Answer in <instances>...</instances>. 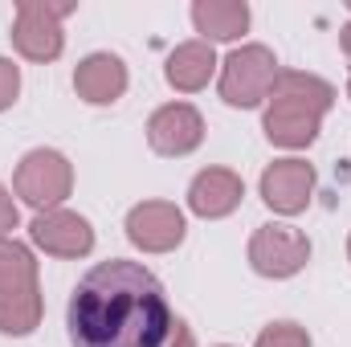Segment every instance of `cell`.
Returning <instances> with one entry per match:
<instances>
[{
	"instance_id": "1",
	"label": "cell",
	"mask_w": 351,
	"mask_h": 347,
	"mask_svg": "<svg viewBox=\"0 0 351 347\" xmlns=\"http://www.w3.org/2000/svg\"><path fill=\"white\" fill-rule=\"evenodd\" d=\"M66 327L74 347H164L176 319L147 265L110 258L86 270L74 286Z\"/></svg>"
},
{
	"instance_id": "2",
	"label": "cell",
	"mask_w": 351,
	"mask_h": 347,
	"mask_svg": "<svg viewBox=\"0 0 351 347\" xmlns=\"http://www.w3.org/2000/svg\"><path fill=\"white\" fill-rule=\"evenodd\" d=\"M74 12L70 0H21L12 21V45L29 62H53L66 49L62 21Z\"/></svg>"
},
{
	"instance_id": "3",
	"label": "cell",
	"mask_w": 351,
	"mask_h": 347,
	"mask_svg": "<svg viewBox=\"0 0 351 347\" xmlns=\"http://www.w3.org/2000/svg\"><path fill=\"white\" fill-rule=\"evenodd\" d=\"M278 82V58L265 45H241L221 62V98L237 110L262 106Z\"/></svg>"
},
{
	"instance_id": "4",
	"label": "cell",
	"mask_w": 351,
	"mask_h": 347,
	"mask_svg": "<svg viewBox=\"0 0 351 347\" xmlns=\"http://www.w3.org/2000/svg\"><path fill=\"white\" fill-rule=\"evenodd\" d=\"M12 188H16V196H21L25 204H33L37 213H49V208H58V204L70 196V188H74V168H70V160H66L62 152L37 147V152H29V156L16 164Z\"/></svg>"
},
{
	"instance_id": "5",
	"label": "cell",
	"mask_w": 351,
	"mask_h": 347,
	"mask_svg": "<svg viewBox=\"0 0 351 347\" xmlns=\"http://www.w3.org/2000/svg\"><path fill=\"white\" fill-rule=\"evenodd\" d=\"M311 261V241L294 225H262L250 237V265L262 278H294Z\"/></svg>"
},
{
	"instance_id": "6",
	"label": "cell",
	"mask_w": 351,
	"mask_h": 347,
	"mask_svg": "<svg viewBox=\"0 0 351 347\" xmlns=\"http://www.w3.org/2000/svg\"><path fill=\"white\" fill-rule=\"evenodd\" d=\"M184 233H188L184 213L168 200H143L127 213V237L143 254H172L184 241Z\"/></svg>"
},
{
	"instance_id": "7",
	"label": "cell",
	"mask_w": 351,
	"mask_h": 347,
	"mask_svg": "<svg viewBox=\"0 0 351 347\" xmlns=\"http://www.w3.org/2000/svg\"><path fill=\"white\" fill-rule=\"evenodd\" d=\"M147 143L156 156H168V160H180V156H192L200 143H204V119L196 106L188 102H168L160 106L152 119H147Z\"/></svg>"
},
{
	"instance_id": "8",
	"label": "cell",
	"mask_w": 351,
	"mask_h": 347,
	"mask_svg": "<svg viewBox=\"0 0 351 347\" xmlns=\"http://www.w3.org/2000/svg\"><path fill=\"white\" fill-rule=\"evenodd\" d=\"M29 237L37 250L53 254V258H86L94 250V229L82 213H70V208H49V213H37L33 225H29Z\"/></svg>"
},
{
	"instance_id": "9",
	"label": "cell",
	"mask_w": 351,
	"mask_h": 347,
	"mask_svg": "<svg viewBox=\"0 0 351 347\" xmlns=\"http://www.w3.org/2000/svg\"><path fill=\"white\" fill-rule=\"evenodd\" d=\"M262 127H265V139H269V143L298 152V147H311V143L319 139L323 115H319L315 106H306V102H298V98L274 90V94H269V106H265V115H262Z\"/></svg>"
},
{
	"instance_id": "10",
	"label": "cell",
	"mask_w": 351,
	"mask_h": 347,
	"mask_svg": "<svg viewBox=\"0 0 351 347\" xmlns=\"http://www.w3.org/2000/svg\"><path fill=\"white\" fill-rule=\"evenodd\" d=\"M262 200L274 208V213H282V217H298L306 204H311V196H315V168L306 164V160H274L269 168L262 172Z\"/></svg>"
},
{
	"instance_id": "11",
	"label": "cell",
	"mask_w": 351,
	"mask_h": 347,
	"mask_svg": "<svg viewBox=\"0 0 351 347\" xmlns=\"http://www.w3.org/2000/svg\"><path fill=\"white\" fill-rule=\"evenodd\" d=\"M245 196V184L241 176L229 172V168H204L196 172V180L188 184V208L204 221H221L229 217Z\"/></svg>"
},
{
	"instance_id": "12",
	"label": "cell",
	"mask_w": 351,
	"mask_h": 347,
	"mask_svg": "<svg viewBox=\"0 0 351 347\" xmlns=\"http://www.w3.org/2000/svg\"><path fill=\"white\" fill-rule=\"evenodd\" d=\"M74 90L90 106H110L127 94V66L114 53H90L74 70Z\"/></svg>"
},
{
	"instance_id": "13",
	"label": "cell",
	"mask_w": 351,
	"mask_h": 347,
	"mask_svg": "<svg viewBox=\"0 0 351 347\" xmlns=\"http://www.w3.org/2000/svg\"><path fill=\"white\" fill-rule=\"evenodd\" d=\"M217 74V53L208 41H184L168 53V66H164V78L168 86L180 94H196V90L208 86V78Z\"/></svg>"
},
{
	"instance_id": "14",
	"label": "cell",
	"mask_w": 351,
	"mask_h": 347,
	"mask_svg": "<svg viewBox=\"0 0 351 347\" xmlns=\"http://www.w3.org/2000/svg\"><path fill=\"white\" fill-rule=\"evenodd\" d=\"M192 25L200 41H237L250 29V4L245 0H196L192 4Z\"/></svg>"
},
{
	"instance_id": "15",
	"label": "cell",
	"mask_w": 351,
	"mask_h": 347,
	"mask_svg": "<svg viewBox=\"0 0 351 347\" xmlns=\"http://www.w3.org/2000/svg\"><path fill=\"white\" fill-rule=\"evenodd\" d=\"M41 286H16L0 290V335H33L41 327Z\"/></svg>"
},
{
	"instance_id": "16",
	"label": "cell",
	"mask_w": 351,
	"mask_h": 347,
	"mask_svg": "<svg viewBox=\"0 0 351 347\" xmlns=\"http://www.w3.org/2000/svg\"><path fill=\"white\" fill-rule=\"evenodd\" d=\"M278 94H290V98H298V102H306V106H315L319 115H327L331 106H335V86L331 82H323L319 74H302V70H278V82H274ZM269 90V94H274Z\"/></svg>"
},
{
	"instance_id": "17",
	"label": "cell",
	"mask_w": 351,
	"mask_h": 347,
	"mask_svg": "<svg viewBox=\"0 0 351 347\" xmlns=\"http://www.w3.org/2000/svg\"><path fill=\"white\" fill-rule=\"evenodd\" d=\"M16 286H37V258L29 246L4 237L0 241V290H16Z\"/></svg>"
},
{
	"instance_id": "18",
	"label": "cell",
	"mask_w": 351,
	"mask_h": 347,
	"mask_svg": "<svg viewBox=\"0 0 351 347\" xmlns=\"http://www.w3.org/2000/svg\"><path fill=\"white\" fill-rule=\"evenodd\" d=\"M258 347H311V335H306V327L282 319V323H269L258 335Z\"/></svg>"
},
{
	"instance_id": "19",
	"label": "cell",
	"mask_w": 351,
	"mask_h": 347,
	"mask_svg": "<svg viewBox=\"0 0 351 347\" xmlns=\"http://www.w3.org/2000/svg\"><path fill=\"white\" fill-rule=\"evenodd\" d=\"M16 94H21V70L8 58H0V110H8L16 102Z\"/></svg>"
},
{
	"instance_id": "20",
	"label": "cell",
	"mask_w": 351,
	"mask_h": 347,
	"mask_svg": "<svg viewBox=\"0 0 351 347\" xmlns=\"http://www.w3.org/2000/svg\"><path fill=\"white\" fill-rule=\"evenodd\" d=\"M16 221H21V217H16V204H12L8 188L0 184V241H4V237H8V233L16 229Z\"/></svg>"
},
{
	"instance_id": "21",
	"label": "cell",
	"mask_w": 351,
	"mask_h": 347,
	"mask_svg": "<svg viewBox=\"0 0 351 347\" xmlns=\"http://www.w3.org/2000/svg\"><path fill=\"white\" fill-rule=\"evenodd\" d=\"M164 347H196V335H192V327L176 319V327H172V335H168V344H164Z\"/></svg>"
},
{
	"instance_id": "22",
	"label": "cell",
	"mask_w": 351,
	"mask_h": 347,
	"mask_svg": "<svg viewBox=\"0 0 351 347\" xmlns=\"http://www.w3.org/2000/svg\"><path fill=\"white\" fill-rule=\"evenodd\" d=\"M339 45H343V53H348V62H351V21L339 29Z\"/></svg>"
},
{
	"instance_id": "23",
	"label": "cell",
	"mask_w": 351,
	"mask_h": 347,
	"mask_svg": "<svg viewBox=\"0 0 351 347\" xmlns=\"http://www.w3.org/2000/svg\"><path fill=\"white\" fill-rule=\"evenodd\" d=\"M348 261H351V237H348Z\"/></svg>"
},
{
	"instance_id": "24",
	"label": "cell",
	"mask_w": 351,
	"mask_h": 347,
	"mask_svg": "<svg viewBox=\"0 0 351 347\" xmlns=\"http://www.w3.org/2000/svg\"><path fill=\"white\" fill-rule=\"evenodd\" d=\"M348 98H351V82H348Z\"/></svg>"
},
{
	"instance_id": "25",
	"label": "cell",
	"mask_w": 351,
	"mask_h": 347,
	"mask_svg": "<svg viewBox=\"0 0 351 347\" xmlns=\"http://www.w3.org/2000/svg\"><path fill=\"white\" fill-rule=\"evenodd\" d=\"M221 347H229V344H221Z\"/></svg>"
}]
</instances>
